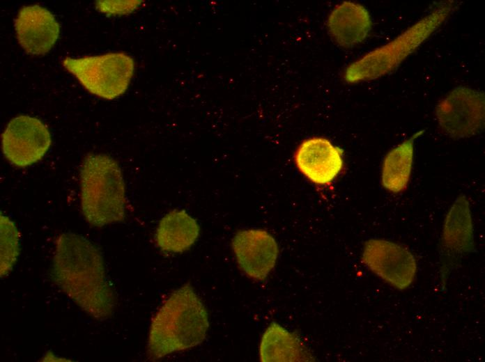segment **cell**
I'll list each match as a JSON object with an SVG mask.
<instances>
[{"mask_svg":"<svg viewBox=\"0 0 485 362\" xmlns=\"http://www.w3.org/2000/svg\"><path fill=\"white\" fill-rule=\"evenodd\" d=\"M51 143L47 127L39 119L28 115H20L10 120L1 135L4 157L20 168L40 161Z\"/></svg>","mask_w":485,"mask_h":362,"instance_id":"8","label":"cell"},{"mask_svg":"<svg viewBox=\"0 0 485 362\" xmlns=\"http://www.w3.org/2000/svg\"><path fill=\"white\" fill-rule=\"evenodd\" d=\"M454 8L449 2L436 8L392 41L352 63L346 69L345 80L348 83L369 81L393 71L441 26Z\"/></svg>","mask_w":485,"mask_h":362,"instance_id":"4","label":"cell"},{"mask_svg":"<svg viewBox=\"0 0 485 362\" xmlns=\"http://www.w3.org/2000/svg\"><path fill=\"white\" fill-rule=\"evenodd\" d=\"M208 326V313L203 301L186 283L174 291L153 317L148 354L153 359H160L194 347L206 338Z\"/></svg>","mask_w":485,"mask_h":362,"instance_id":"2","label":"cell"},{"mask_svg":"<svg viewBox=\"0 0 485 362\" xmlns=\"http://www.w3.org/2000/svg\"><path fill=\"white\" fill-rule=\"evenodd\" d=\"M413 139L391 150L385 157L381 182L385 189L393 193L403 191L409 182L413 162Z\"/></svg>","mask_w":485,"mask_h":362,"instance_id":"16","label":"cell"},{"mask_svg":"<svg viewBox=\"0 0 485 362\" xmlns=\"http://www.w3.org/2000/svg\"><path fill=\"white\" fill-rule=\"evenodd\" d=\"M475 250L474 230L470 203L459 196L449 208L443 224L440 252V281L445 288L461 258Z\"/></svg>","mask_w":485,"mask_h":362,"instance_id":"9","label":"cell"},{"mask_svg":"<svg viewBox=\"0 0 485 362\" xmlns=\"http://www.w3.org/2000/svg\"><path fill=\"white\" fill-rule=\"evenodd\" d=\"M362 262L375 275L398 290L414 282L417 262L404 245L382 239H370L364 244Z\"/></svg>","mask_w":485,"mask_h":362,"instance_id":"7","label":"cell"},{"mask_svg":"<svg viewBox=\"0 0 485 362\" xmlns=\"http://www.w3.org/2000/svg\"><path fill=\"white\" fill-rule=\"evenodd\" d=\"M53 278L82 310L98 320L111 316L116 299L99 249L84 237L61 233L53 260Z\"/></svg>","mask_w":485,"mask_h":362,"instance_id":"1","label":"cell"},{"mask_svg":"<svg viewBox=\"0 0 485 362\" xmlns=\"http://www.w3.org/2000/svg\"><path fill=\"white\" fill-rule=\"evenodd\" d=\"M62 63L86 90L106 100L115 99L126 91L135 66L132 57L123 52L66 57Z\"/></svg>","mask_w":485,"mask_h":362,"instance_id":"5","label":"cell"},{"mask_svg":"<svg viewBox=\"0 0 485 362\" xmlns=\"http://www.w3.org/2000/svg\"><path fill=\"white\" fill-rule=\"evenodd\" d=\"M263 362L309 361L313 357L300 339L277 323H271L264 331L259 347Z\"/></svg>","mask_w":485,"mask_h":362,"instance_id":"15","label":"cell"},{"mask_svg":"<svg viewBox=\"0 0 485 362\" xmlns=\"http://www.w3.org/2000/svg\"><path fill=\"white\" fill-rule=\"evenodd\" d=\"M143 1H98L96 8L107 15H121L131 13L137 10Z\"/></svg>","mask_w":485,"mask_h":362,"instance_id":"18","label":"cell"},{"mask_svg":"<svg viewBox=\"0 0 485 362\" xmlns=\"http://www.w3.org/2000/svg\"><path fill=\"white\" fill-rule=\"evenodd\" d=\"M14 24L19 44L29 54H45L59 36L60 25L56 17L39 5L22 7Z\"/></svg>","mask_w":485,"mask_h":362,"instance_id":"11","label":"cell"},{"mask_svg":"<svg viewBox=\"0 0 485 362\" xmlns=\"http://www.w3.org/2000/svg\"><path fill=\"white\" fill-rule=\"evenodd\" d=\"M1 277L13 269L20 254V233L15 223L8 217L0 216Z\"/></svg>","mask_w":485,"mask_h":362,"instance_id":"17","label":"cell"},{"mask_svg":"<svg viewBox=\"0 0 485 362\" xmlns=\"http://www.w3.org/2000/svg\"><path fill=\"white\" fill-rule=\"evenodd\" d=\"M328 28L330 35L339 45L352 47L367 38L371 28V17L360 4L344 1L331 12Z\"/></svg>","mask_w":485,"mask_h":362,"instance_id":"13","label":"cell"},{"mask_svg":"<svg viewBox=\"0 0 485 362\" xmlns=\"http://www.w3.org/2000/svg\"><path fill=\"white\" fill-rule=\"evenodd\" d=\"M343 150L322 137L305 140L298 148L295 162L311 182L327 184L333 181L343 167Z\"/></svg>","mask_w":485,"mask_h":362,"instance_id":"12","label":"cell"},{"mask_svg":"<svg viewBox=\"0 0 485 362\" xmlns=\"http://www.w3.org/2000/svg\"><path fill=\"white\" fill-rule=\"evenodd\" d=\"M200 227L196 219L184 210H174L160 221L155 241L161 250L169 253H183L197 241Z\"/></svg>","mask_w":485,"mask_h":362,"instance_id":"14","label":"cell"},{"mask_svg":"<svg viewBox=\"0 0 485 362\" xmlns=\"http://www.w3.org/2000/svg\"><path fill=\"white\" fill-rule=\"evenodd\" d=\"M232 248L240 269L249 278L264 280L275 266L278 245L275 238L262 229L238 231Z\"/></svg>","mask_w":485,"mask_h":362,"instance_id":"10","label":"cell"},{"mask_svg":"<svg viewBox=\"0 0 485 362\" xmlns=\"http://www.w3.org/2000/svg\"><path fill=\"white\" fill-rule=\"evenodd\" d=\"M82 214L91 225L121 222L125 215V185L117 162L105 154H90L80 169Z\"/></svg>","mask_w":485,"mask_h":362,"instance_id":"3","label":"cell"},{"mask_svg":"<svg viewBox=\"0 0 485 362\" xmlns=\"http://www.w3.org/2000/svg\"><path fill=\"white\" fill-rule=\"evenodd\" d=\"M484 94L469 87H457L440 101L436 116L443 133L455 139L477 135L485 119Z\"/></svg>","mask_w":485,"mask_h":362,"instance_id":"6","label":"cell"}]
</instances>
